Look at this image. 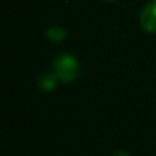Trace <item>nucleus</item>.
<instances>
[{
    "label": "nucleus",
    "instance_id": "4",
    "mask_svg": "<svg viewBox=\"0 0 156 156\" xmlns=\"http://www.w3.org/2000/svg\"><path fill=\"white\" fill-rule=\"evenodd\" d=\"M45 36L49 41H52V43H60V41H63L66 38L67 32L60 26H52L45 32Z\"/></svg>",
    "mask_w": 156,
    "mask_h": 156
},
{
    "label": "nucleus",
    "instance_id": "5",
    "mask_svg": "<svg viewBox=\"0 0 156 156\" xmlns=\"http://www.w3.org/2000/svg\"><path fill=\"white\" fill-rule=\"evenodd\" d=\"M112 156H130L127 152H125V151H121V149H118V151H115L112 154Z\"/></svg>",
    "mask_w": 156,
    "mask_h": 156
},
{
    "label": "nucleus",
    "instance_id": "6",
    "mask_svg": "<svg viewBox=\"0 0 156 156\" xmlns=\"http://www.w3.org/2000/svg\"><path fill=\"white\" fill-rule=\"evenodd\" d=\"M105 2H114V0H105Z\"/></svg>",
    "mask_w": 156,
    "mask_h": 156
},
{
    "label": "nucleus",
    "instance_id": "3",
    "mask_svg": "<svg viewBox=\"0 0 156 156\" xmlns=\"http://www.w3.org/2000/svg\"><path fill=\"white\" fill-rule=\"evenodd\" d=\"M58 77L55 76L54 73H47V74H43L40 78H38L37 81V86L40 90L43 92H51L55 89V86H56L58 83Z\"/></svg>",
    "mask_w": 156,
    "mask_h": 156
},
{
    "label": "nucleus",
    "instance_id": "2",
    "mask_svg": "<svg viewBox=\"0 0 156 156\" xmlns=\"http://www.w3.org/2000/svg\"><path fill=\"white\" fill-rule=\"evenodd\" d=\"M140 25L147 33H156V0L149 2L140 14Z\"/></svg>",
    "mask_w": 156,
    "mask_h": 156
},
{
    "label": "nucleus",
    "instance_id": "1",
    "mask_svg": "<svg viewBox=\"0 0 156 156\" xmlns=\"http://www.w3.org/2000/svg\"><path fill=\"white\" fill-rule=\"evenodd\" d=\"M54 74L62 82H73L80 71V63L73 55H60L54 60Z\"/></svg>",
    "mask_w": 156,
    "mask_h": 156
}]
</instances>
